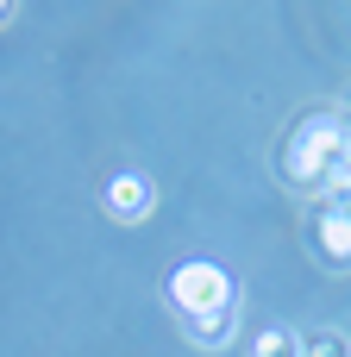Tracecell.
I'll return each mask as SVG.
<instances>
[{"label":"cell","instance_id":"obj_1","mask_svg":"<svg viewBox=\"0 0 351 357\" xmlns=\"http://www.w3.org/2000/svg\"><path fill=\"white\" fill-rule=\"evenodd\" d=\"M339 157H345V113L327 107V113H308V119L295 126V138H289V151H283V176H289L295 188H320Z\"/></svg>","mask_w":351,"mask_h":357},{"label":"cell","instance_id":"obj_2","mask_svg":"<svg viewBox=\"0 0 351 357\" xmlns=\"http://www.w3.org/2000/svg\"><path fill=\"white\" fill-rule=\"evenodd\" d=\"M232 295H239V282H232L220 264H207V257L176 264V276H170V301H176L182 320H188V314H207V307H220V301H232Z\"/></svg>","mask_w":351,"mask_h":357},{"label":"cell","instance_id":"obj_3","mask_svg":"<svg viewBox=\"0 0 351 357\" xmlns=\"http://www.w3.org/2000/svg\"><path fill=\"white\" fill-rule=\"evenodd\" d=\"M182 333H188V345H201V351H226L232 333H239V295L220 301V307H207V314H188Z\"/></svg>","mask_w":351,"mask_h":357},{"label":"cell","instance_id":"obj_4","mask_svg":"<svg viewBox=\"0 0 351 357\" xmlns=\"http://www.w3.org/2000/svg\"><path fill=\"white\" fill-rule=\"evenodd\" d=\"M107 213H113V220H126V226L151 220V182H144L138 169H119V176L107 182Z\"/></svg>","mask_w":351,"mask_h":357},{"label":"cell","instance_id":"obj_5","mask_svg":"<svg viewBox=\"0 0 351 357\" xmlns=\"http://www.w3.org/2000/svg\"><path fill=\"white\" fill-rule=\"evenodd\" d=\"M314 238H320V251H327V264H333V270H351V213L327 207V213H320V226H314Z\"/></svg>","mask_w":351,"mask_h":357},{"label":"cell","instance_id":"obj_6","mask_svg":"<svg viewBox=\"0 0 351 357\" xmlns=\"http://www.w3.org/2000/svg\"><path fill=\"white\" fill-rule=\"evenodd\" d=\"M251 357H301V333H289V326H264V333L251 339Z\"/></svg>","mask_w":351,"mask_h":357},{"label":"cell","instance_id":"obj_7","mask_svg":"<svg viewBox=\"0 0 351 357\" xmlns=\"http://www.w3.org/2000/svg\"><path fill=\"white\" fill-rule=\"evenodd\" d=\"M320 201H327V207H339V213H351V163H345V157L327 169V182H320Z\"/></svg>","mask_w":351,"mask_h":357},{"label":"cell","instance_id":"obj_8","mask_svg":"<svg viewBox=\"0 0 351 357\" xmlns=\"http://www.w3.org/2000/svg\"><path fill=\"white\" fill-rule=\"evenodd\" d=\"M301 357H351V339L345 333H314V339H301Z\"/></svg>","mask_w":351,"mask_h":357},{"label":"cell","instance_id":"obj_9","mask_svg":"<svg viewBox=\"0 0 351 357\" xmlns=\"http://www.w3.org/2000/svg\"><path fill=\"white\" fill-rule=\"evenodd\" d=\"M6 13H13V6H6V0H0V19H6Z\"/></svg>","mask_w":351,"mask_h":357}]
</instances>
